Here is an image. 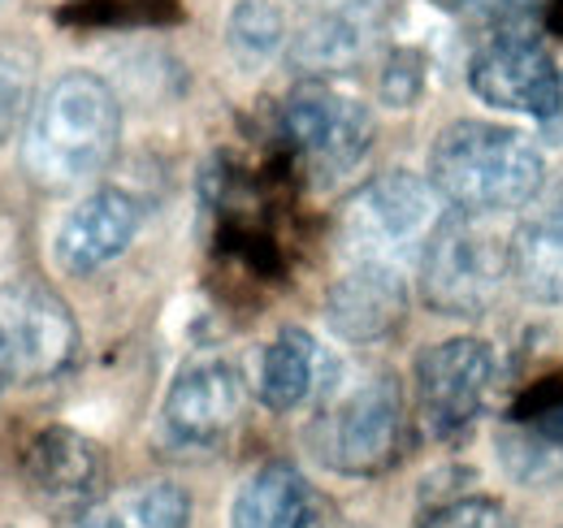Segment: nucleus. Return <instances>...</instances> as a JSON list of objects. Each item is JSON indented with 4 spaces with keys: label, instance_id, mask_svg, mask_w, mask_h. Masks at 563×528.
<instances>
[{
    "label": "nucleus",
    "instance_id": "5701e85b",
    "mask_svg": "<svg viewBox=\"0 0 563 528\" xmlns=\"http://www.w3.org/2000/svg\"><path fill=\"white\" fill-rule=\"evenodd\" d=\"M421 87H424V57L417 48H399L386 62V69H382V100L395 105V109H408V105H417Z\"/></svg>",
    "mask_w": 563,
    "mask_h": 528
},
{
    "label": "nucleus",
    "instance_id": "9b49d317",
    "mask_svg": "<svg viewBox=\"0 0 563 528\" xmlns=\"http://www.w3.org/2000/svg\"><path fill=\"white\" fill-rule=\"evenodd\" d=\"M239 407H243L239 373L225 360H196L174 377L161 420L169 442L212 447L230 433V425L239 420Z\"/></svg>",
    "mask_w": 563,
    "mask_h": 528
},
{
    "label": "nucleus",
    "instance_id": "1a4fd4ad",
    "mask_svg": "<svg viewBox=\"0 0 563 528\" xmlns=\"http://www.w3.org/2000/svg\"><path fill=\"white\" fill-rule=\"evenodd\" d=\"M468 87L482 105L507 109V113H529L547 122L560 105L563 69L547 53L542 40L529 31H494L490 40L473 53L468 62Z\"/></svg>",
    "mask_w": 563,
    "mask_h": 528
},
{
    "label": "nucleus",
    "instance_id": "dca6fc26",
    "mask_svg": "<svg viewBox=\"0 0 563 528\" xmlns=\"http://www.w3.org/2000/svg\"><path fill=\"white\" fill-rule=\"evenodd\" d=\"M191 498L174 481H135L78 512L74 528H187Z\"/></svg>",
    "mask_w": 563,
    "mask_h": 528
},
{
    "label": "nucleus",
    "instance_id": "4be33fe9",
    "mask_svg": "<svg viewBox=\"0 0 563 528\" xmlns=\"http://www.w3.org/2000/svg\"><path fill=\"white\" fill-rule=\"evenodd\" d=\"M446 9H455L460 18L486 26V31H516L533 9H542L547 0H442Z\"/></svg>",
    "mask_w": 563,
    "mask_h": 528
},
{
    "label": "nucleus",
    "instance_id": "cd10ccee",
    "mask_svg": "<svg viewBox=\"0 0 563 528\" xmlns=\"http://www.w3.org/2000/svg\"><path fill=\"white\" fill-rule=\"evenodd\" d=\"M551 26L563 31V0H551Z\"/></svg>",
    "mask_w": 563,
    "mask_h": 528
},
{
    "label": "nucleus",
    "instance_id": "ddd939ff",
    "mask_svg": "<svg viewBox=\"0 0 563 528\" xmlns=\"http://www.w3.org/2000/svg\"><path fill=\"white\" fill-rule=\"evenodd\" d=\"M538 208L507 239V268L525 299L560 304L563 299V169L542 183Z\"/></svg>",
    "mask_w": 563,
    "mask_h": 528
},
{
    "label": "nucleus",
    "instance_id": "412c9836",
    "mask_svg": "<svg viewBox=\"0 0 563 528\" xmlns=\"http://www.w3.org/2000/svg\"><path fill=\"white\" fill-rule=\"evenodd\" d=\"M503 468L525 485H555L563 481V442L533 433H498Z\"/></svg>",
    "mask_w": 563,
    "mask_h": 528
},
{
    "label": "nucleus",
    "instance_id": "20e7f679",
    "mask_svg": "<svg viewBox=\"0 0 563 528\" xmlns=\"http://www.w3.org/2000/svg\"><path fill=\"white\" fill-rule=\"evenodd\" d=\"M507 268V243H498L473 212H451L438 221L421 252V295L442 317H482L490 312Z\"/></svg>",
    "mask_w": 563,
    "mask_h": 528
},
{
    "label": "nucleus",
    "instance_id": "bb28decb",
    "mask_svg": "<svg viewBox=\"0 0 563 528\" xmlns=\"http://www.w3.org/2000/svg\"><path fill=\"white\" fill-rule=\"evenodd\" d=\"M299 528H347V525H343L339 516H325V512H308Z\"/></svg>",
    "mask_w": 563,
    "mask_h": 528
},
{
    "label": "nucleus",
    "instance_id": "39448f33",
    "mask_svg": "<svg viewBox=\"0 0 563 528\" xmlns=\"http://www.w3.org/2000/svg\"><path fill=\"white\" fill-rule=\"evenodd\" d=\"M78 355V321L70 304L35 282L0 286V395L9 386H40L62 377Z\"/></svg>",
    "mask_w": 563,
    "mask_h": 528
},
{
    "label": "nucleus",
    "instance_id": "6ab92c4d",
    "mask_svg": "<svg viewBox=\"0 0 563 528\" xmlns=\"http://www.w3.org/2000/svg\"><path fill=\"white\" fill-rule=\"evenodd\" d=\"M35 96V48L4 35L0 40V147L22 127Z\"/></svg>",
    "mask_w": 563,
    "mask_h": 528
},
{
    "label": "nucleus",
    "instance_id": "4468645a",
    "mask_svg": "<svg viewBox=\"0 0 563 528\" xmlns=\"http://www.w3.org/2000/svg\"><path fill=\"white\" fill-rule=\"evenodd\" d=\"M100 472H104L100 447L66 425L35 433L26 447V481L35 485L40 498H48L57 507L87 503L100 485Z\"/></svg>",
    "mask_w": 563,
    "mask_h": 528
},
{
    "label": "nucleus",
    "instance_id": "a878e982",
    "mask_svg": "<svg viewBox=\"0 0 563 528\" xmlns=\"http://www.w3.org/2000/svg\"><path fill=\"white\" fill-rule=\"evenodd\" d=\"M542 134H547L551 143H563V87H560V105H555V113L542 122Z\"/></svg>",
    "mask_w": 563,
    "mask_h": 528
},
{
    "label": "nucleus",
    "instance_id": "a211bd4d",
    "mask_svg": "<svg viewBox=\"0 0 563 528\" xmlns=\"http://www.w3.org/2000/svg\"><path fill=\"white\" fill-rule=\"evenodd\" d=\"M321 364L325 360H321V346L312 342V333L299 330V326H286L261 355V373H256L261 403L278 416L303 407L312 398V391L321 386Z\"/></svg>",
    "mask_w": 563,
    "mask_h": 528
},
{
    "label": "nucleus",
    "instance_id": "9d476101",
    "mask_svg": "<svg viewBox=\"0 0 563 528\" xmlns=\"http://www.w3.org/2000/svg\"><path fill=\"white\" fill-rule=\"evenodd\" d=\"M143 226V208L135 196L118 191V187H104V191H91L87 199H78L66 221L57 226V243H53V256L62 264V273L70 277H87L96 268H104L109 261H118Z\"/></svg>",
    "mask_w": 563,
    "mask_h": 528
},
{
    "label": "nucleus",
    "instance_id": "aec40b11",
    "mask_svg": "<svg viewBox=\"0 0 563 528\" xmlns=\"http://www.w3.org/2000/svg\"><path fill=\"white\" fill-rule=\"evenodd\" d=\"M225 35H230V48H234V57L243 66L269 62L282 48V35H286L278 4H269V0H239L234 13H230Z\"/></svg>",
    "mask_w": 563,
    "mask_h": 528
},
{
    "label": "nucleus",
    "instance_id": "f03ea898",
    "mask_svg": "<svg viewBox=\"0 0 563 528\" xmlns=\"http://www.w3.org/2000/svg\"><path fill=\"white\" fill-rule=\"evenodd\" d=\"M429 183L455 212L490 217L533 204L547 183V169H542V152L520 131L464 118L433 139Z\"/></svg>",
    "mask_w": 563,
    "mask_h": 528
},
{
    "label": "nucleus",
    "instance_id": "423d86ee",
    "mask_svg": "<svg viewBox=\"0 0 563 528\" xmlns=\"http://www.w3.org/2000/svg\"><path fill=\"white\" fill-rule=\"evenodd\" d=\"M282 131L317 183H334L368 156L373 113L364 100H355L321 78H308L286 96Z\"/></svg>",
    "mask_w": 563,
    "mask_h": 528
},
{
    "label": "nucleus",
    "instance_id": "393cba45",
    "mask_svg": "<svg viewBox=\"0 0 563 528\" xmlns=\"http://www.w3.org/2000/svg\"><path fill=\"white\" fill-rule=\"evenodd\" d=\"M520 420L533 425L542 438L551 442H563V386L560 382H547L538 386L533 395L520 403Z\"/></svg>",
    "mask_w": 563,
    "mask_h": 528
},
{
    "label": "nucleus",
    "instance_id": "0eeeda50",
    "mask_svg": "<svg viewBox=\"0 0 563 528\" xmlns=\"http://www.w3.org/2000/svg\"><path fill=\"white\" fill-rule=\"evenodd\" d=\"M321 460L343 476H377L404 451V395L395 377L360 382L334 403L317 438Z\"/></svg>",
    "mask_w": 563,
    "mask_h": 528
},
{
    "label": "nucleus",
    "instance_id": "b1692460",
    "mask_svg": "<svg viewBox=\"0 0 563 528\" xmlns=\"http://www.w3.org/2000/svg\"><path fill=\"white\" fill-rule=\"evenodd\" d=\"M421 528H516L511 516L494 503V498H460L438 507Z\"/></svg>",
    "mask_w": 563,
    "mask_h": 528
},
{
    "label": "nucleus",
    "instance_id": "f3484780",
    "mask_svg": "<svg viewBox=\"0 0 563 528\" xmlns=\"http://www.w3.org/2000/svg\"><path fill=\"white\" fill-rule=\"evenodd\" d=\"M308 481L295 463H261L230 503V528H299L308 516Z\"/></svg>",
    "mask_w": 563,
    "mask_h": 528
},
{
    "label": "nucleus",
    "instance_id": "2eb2a0df",
    "mask_svg": "<svg viewBox=\"0 0 563 528\" xmlns=\"http://www.w3.org/2000/svg\"><path fill=\"white\" fill-rule=\"evenodd\" d=\"M386 22V4L382 0H343L334 9H325L299 40H295V62L312 74H330V69L355 66L373 40L382 35Z\"/></svg>",
    "mask_w": 563,
    "mask_h": 528
},
{
    "label": "nucleus",
    "instance_id": "6e6552de",
    "mask_svg": "<svg viewBox=\"0 0 563 528\" xmlns=\"http://www.w3.org/2000/svg\"><path fill=\"white\" fill-rule=\"evenodd\" d=\"M494 386V351L482 338H446L417 360V407L438 442L464 438Z\"/></svg>",
    "mask_w": 563,
    "mask_h": 528
},
{
    "label": "nucleus",
    "instance_id": "f257e3e1",
    "mask_svg": "<svg viewBox=\"0 0 563 528\" xmlns=\"http://www.w3.org/2000/svg\"><path fill=\"white\" fill-rule=\"evenodd\" d=\"M118 143L122 105L113 87L91 69H70L35 100L22 139V165L40 187L66 191L104 174Z\"/></svg>",
    "mask_w": 563,
    "mask_h": 528
},
{
    "label": "nucleus",
    "instance_id": "7ed1b4c3",
    "mask_svg": "<svg viewBox=\"0 0 563 528\" xmlns=\"http://www.w3.org/2000/svg\"><path fill=\"white\" fill-rule=\"evenodd\" d=\"M442 196L429 178L390 169L364 183L339 212V243L355 264H408L421 261L429 234L442 221Z\"/></svg>",
    "mask_w": 563,
    "mask_h": 528
},
{
    "label": "nucleus",
    "instance_id": "f8f14e48",
    "mask_svg": "<svg viewBox=\"0 0 563 528\" xmlns=\"http://www.w3.org/2000/svg\"><path fill=\"white\" fill-rule=\"evenodd\" d=\"M408 317V286L395 264H352L325 295V321L347 342H377Z\"/></svg>",
    "mask_w": 563,
    "mask_h": 528
},
{
    "label": "nucleus",
    "instance_id": "c85d7f7f",
    "mask_svg": "<svg viewBox=\"0 0 563 528\" xmlns=\"http://www.w3.org/2000/svg\"><path fill=\"white\" fill-rule=\"evenodd\" d=\"M299 4H317V9H334V4H343V0H299Z\"/></svg>",
    "mask_w": 563,
    "mask_h": 528
}]
</instances>
